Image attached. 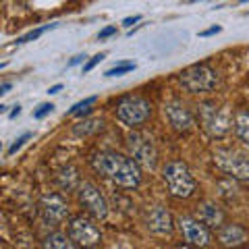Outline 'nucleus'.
I'll list each match as a JSON object with an SVG mask.
<instances>
[{"mask_svg":"<svg viewBox=\"0 0 249 249\" xmlns=\"http://www.w3.org/2000/svg\"><path fill=\"white\" fill-rule=\"evenodd\" d=\"M91 166L96 173L106 177L114 185L124 187V189H135L142 183V168H139L129 156L119 154L114 150L98 152L91 158Z\"/></svg>","mask_w":249,"mask_h":249,"instance_id":"nucleus-1","label":"nucleus"},{"mask_svg":"<svg viewBox=\"0 0 249 249\" xmlns=\"http://www.w3.org/2000/svg\"><path fill=\"white\" fill-rule=\"evenodd\" d=\"M162 178H164V183L168 187V193L173 197H178V199L191 197L193 191H196V187H197L189 166L181 160L168 162L164 166V170H162Z\"/></svg>","mask_w":249,"mask_h":249,"instance_id":"nucleus-2","label":"nucleus"},{"mask_svg":"<svg viewBox=\"0 0 249 249\" xmlns=\"http://www.w3.org/2000/svg\"><path fill=\"white\" fill-rule=\"evenodd\" d=\"M178 81L189 93H208L216 88L218 75L210 65H191L178 73Z\"/></svg>","mask_w":249,"mask_h":249,"instance_id":"nucleus-3","label":"nucleus"},{"mask_svg":"<svg viewBox=\"0 0 249 249\" xmlns=\"http://www.w3.org/2000/svg\"><path fill=\"white\" fill-rule=\"evenodd\" d=\"M199 121L210 137H222L231 131L232 116L227 106H218L216 102H204L199 104Z\"/></svg>","mask_w":249,"mask_h":249,"instance_id":"nucleus-4","label":"nucleus"},{"mask_svg":"<svg viewBox=\"0 0 249 249\" xmlns=\"http://www.w3.org/2000/svg\"><path fill=\"white\" fill-rule=\"evenodd\" d=\"M152 116V102L143 96H124L116 104V119L135 129Z\"/></svg>","mask_w":249,"mask_h":249,"instance_id":"nucleus-5","label":"nucleus"},{"mask_svg":"<svg viewBox=\"0 0 249 249\" xmlns=\"http://www.w3.org/2000/svg\"><path fill=\"white\" fill-rule=\"evenodd\" d=\"M127 147H129V158L135 162L139 168L145 170H154L158 164V152H156V145L152 142L150 135L142 133V131H133L127 137Z\"/></svg>","mask_w":249,"mask_h":249,"instance_id":"nucleus-6","label":"nucleus"},{"mask_svg":"<svg viewBox=\"0 0 249 249\" xmlns=\"http://www.w3.org/2000/svg\"><path fill=\"white\" fill-rule=\"evenodd\" d=\"M214 162L224 175H229V178L249 181V154L237 150H218L214 152Z\"/></svg>","mask_w":249,"mask_h":249,"instance_id":"nucleus-7","label":"nucleus"},{"mask_svg":"<svg viewBox=\"0 0 249 249\" xmlns=\"http://www.w3.org/2000/svg\"><path fill=\"white\" fill-rule=\"evenodd\" d=\"M69 239L83 249H91L102 241V232H100V229L89 218L75 216V218H71V222H69Z\"/></svg>","mask_w":249,"mask_h":249,"instance_id":"nucleus-8","label":"nucleus"},{"mask_svg":"<svg viewBox=\"0 0 249 249\" xmlns=\"http://www.w3.org/2000/svg\"><path fill=\"white\" fill-rule=\"evenodd\" d=\"M77 197H79V204L85 208V212L91 214L93 218L104 220L108 216V201L93 183H81L77 187Z\"/></svg>","mask_w":249,"mask_h":249,"instance_id":"nucleus-9","label":"nucleus"},{"mask_svg":"<svg viewBox=\"0 0 249 249\" xmlns=\"http://www.w3.org/2000/svg\"><path fill=\"white\" fill-rule=\"evenodd\" d=\"M178 229H181L183 237L187 243L196 245V247H208L210 241H212V235H210V229L206 224H201L197 218H191V216H181L177 220Z\"/></svg>","mask_w":249,"mask_h":249,"instance_id":"nucleus-10","label":"nucleus"},{"mask_svg":"<svg viewBox=\"0 0 249 249\" xmlns=\"http://www.w3.org/2000/svg\"><path fill=\"white\" fill-rule=\"evenodd\" d=\"M164 116L177 133H187V131L196 124L191 110L187 108V104L181 102V100H170V102H166L164 104Z\"/></svg>","mask_w":249,"mask_h":249,"instance_id":"nucleus-11","label":"nucleus"},{"mask_svg":"<svg viewBox=\"0 0 249 249\" xmlns=\"http://www.w3.org/2000/svg\"><path fill=\"white\" fill-rule=\"evenodd\" d=\"M145 227L154 235H170L175 229V220L166 208L150 206L145 210Z\"/></svg>","mask_w":249,"mask_h":249,"instance_id":"nucleus-12","label":"nucleus"},{"mask_svg":"<svg viewBox=\"0 0 249 249\" xmlns=\"http://www.w3.org/2000/svg\"><path fill=\"white\" fill-rule=\"evenodd\" d=\"M40 208H42L44 218H46V220H50V222H62L69 216L67 201L62 199L60 196H56V193L44 196L42 201H40Z\"/></svg>","mask_w":249,"mask_h":249,"instance_id":"nucleus-13","label":"nucleus"},{"mask_svg":"<svg viewBox=\"0 0 249 249\" xmlns=\"http://www.w3.org/2000/svg\"><path fill=\"white\" fill-rule=\"evenodd\" d=\"M249 241V232L241 227V224H224L222 229H218V243L222 247H241Z\"/></svg>","mask_w":249,"mask_h":249,"instance_id":"nucleus-14","label":"nucleus"},{"mask_svg":"<svg viewBox=\"0 0 249 249\" xmlns=\"http://www.w3.org/2000/svg\"><path fill=\"white\" fill-rule=\"evenodd\" d=\"M197 220L206 224L208 229H222L224 227V210L216 201H204L197 206Z\"/></svg>","mask_w":249,"mask_h":249,"instance_id":"nucleus-15","label":"nucleus"},{"mask_svg":"<svg viewBox=\"0 0 249 249\" xmlns=\"http://www.w3.org/2000/svg\"><path fill=\"white\" fill-rule=\"evenodd\" d=\"M232 129L239 142L249 145V108H239L232 116Z\"/></svg>","mask_w":249,"mask_h":249,"instance_id":"nucleus-16","label":"nucleus"},{"mask_svg":"<svg viewBox=\"0 0 249 249\" xmlns=\"http://www.w3.org/2000/svg\"><path fill=\"white\" fill-rule=\"evenodd\" d=\"M44 249H77L75 243L67 235H62V232H52L48 235L44 241H42Z\"/></svg>","mask_w":249,"mask_h":249,"instance_id":"nucleus-17","label":"nucleus"},{"mask_svg":"<svg viewBox=\"0 0 249 249\" xmlns=\"http://www.w3.org/2000/svg\"><path fill=\"white\" fill-rule=\"evenodd\" d=\"M218 187L220 189H224V191H220V196L224 197V199H232L237 196V183H235V178H224V181H220L218 183Z\"/></svg>","mask_w":249,"mask_h":249,"instance_id":"nucleus-18","label":"nucleus"},{"mask_svg":"<svg viewBox=\"0 0 249 249\" xmlns=\"http://www.w3.org/2000/svg\"><path fill=\"white\" fill-rule=\"evenodd\" d=\"M98 129H102V121H83L81 127H75V133L77 135H89Z\"/></svg>","mask_w":249,"mask_h":249,"instance_id":"nucleus-19","label":"nucleus"},{"mask_svg":"<svg viewBox=\"0 0 249 249\" xmlns=\"http://www.w3.org/2000/svg\"><path fill=\"white\" fill-rule=\"evenodd\" d=\"M133 69H135L133 62H121V65H116V67H112V69H108L104 75H106V77H119V75H124V73L133 71Z\"/></svg>","mask_w":249,"mask_h":249,"instance_id":"nucleus-20","label":"nucleus"},{"mask_svg":"<svg viewBox=\"0 0 249 249\" xmlns=\"http://www.w3.org/2000/svg\"><path fill=\"white\" fill-rule=\"evenodd\" d=\"M96 96H89V98H85V100H81V102H77V104H73L71 106V110H69V114H79V112H83V110H88V106H91V104H96Z\"/></svg>","mask_w":249,"mask_h":249,"instance_id":"nucleus-21","label":"nucleus"},{"mask_svg":"<svg viewBox=\"0 0 249 249\" xmlns=\"http://www.w3.org/2000/svg\"><path fill=\"white\" fill-rule=\"evenodd\" d=\"M52 27H54V25H46V27H40V29H36V31H29L27 36L19 37V40H17V44H25V42H29V40H36V37H40V36L44 34L46 29H52Z\"/></svg>","mask_w":249,"mask_h":249,"instance_id":"nucleus-22","label":"nucleus"},{"mask_svg":"<svg viewBox=\"0 0 249 249\" xmlns=\"http://www.w3.org/2000/svg\"><path fill=\"white\" fill-rule=\"evenodd\" d=\"M54 110V104H40L37 110H34V119H44L46 114H50Z\"/></svg>","mask_w":249,"mask_h":249,"instance_id":"nucleus-23","label":"nucleus"},{"mask_svg":"<svg viewBox=\"0 0 249 249\" xmlns=\"http://www.w3.org/2000/svg\"><path fill=\"white\" fill-rule=\"evenodd\" d=\"M31 137V133H23L19 139H17V142H15L11 147H9V154H15V152H17V150H21V147H23V143H25L27 142V139Z\"/></svg>","mask_w":249,"mask_h":249,"instance_id":"nucleus-24","label":"nucleus"},{"mask_svg":"<svg viewBox=\"0 0 249 249\" xmlns=\"http://www.w3.org/2000/svg\"><path fill=\"white\" fill-rule=\"evenodd\" d=\"M104 58H106V54H96V56H93V58H91V60L88 62V65H85V67H83V73H89V71H91V69H93V67H96V65H98V62H102Z\"/></svg>","mask_w":249,"mask_h":249,"instance_id":"nucleus-25","label":"nucleus"},{"mask_svg":"<svg viewBox=\"0 0 249 249\" xmlns=\"http://www.w3.org/2000/svg\"><path fill=\"white\" fill-rule=\"evenodd\" d=\"M114 34H116V27H114V25H110V27H106V29L100 31L98 37H100V40H106V37H110V36H114Z\"/></svg>","mask_w":249,"mask_h":249,"instance_id":"nucleus-26","label":"nucleus"},{"mask_svg":"<svg viewBox=\"0 0 249 249\" xmlns=\"http://www.w3.org/2000/svg\"><path fill=\"white\" fill-rule=\"evenodd\" d=\"M222 27L220 25H214V27H210V29H204V31H199V36L201 37H208V36H214V34H218Z\"/></svg>","mask_w":249,"mask_h":249,"instance_id":"nucleus-27","label":"nucleus"},{"mask_svg":"<svg viewBox=\"0 0 249 249\" xmlns=\"http://www.w3.org/2000/svg\"><path fill=\"white\" fill-rule=\"evenodd\" d=\"M85 60V54H77V56H73L71 60H69V65L67 67H75V65H79V62Z\"/></svg>","mask_w":249,"mask_h":249,"instance_id":"nucleus-28","label":"nucleus"},{"mask_svg":"<svg viewBox=\"0 0 249 249\" xmlns=\"http://www.w3.org/2000/svg\"><path fill=\"white\" fill-rule=\"evenodd\" d=\"M137 21H142V17H139V15H135V17H127V19L123 21V25L131 27V25H133V23H137Z\"/></svg>","mask_w":249,"mask_h":249,"instance_id":"nucleus-29","label":"nucleus"},{"mask_svg":"<svg viewBox=\"0 0 249 249\" xmlns=\"http://www.w3.org/2000/svg\"><path fill=\"white\" fill-rule=\"evenodd\" d=\"M13 88V83H9V81H4L2 85H0V93H6V91H9Z\"/></svg>","mask_w":249,"mask_h":249,"instance_id":"nucleus-30","label":"nucleus"},{"mask_svg":"<svg viewBox=\"0 0 249 249\" xmlns=\"http://www.w3.org/2000/svg\"><path fill=\"white\" fill-rule=\"evenodd\" d=\"M62 89V83H56V85H52V88L48 89V93H58Z\"/></svg>","mask_w":249,"mask_h":249,"instance_id":"nucleus-31","label":"nucleus"},{"mask_svg":"<svg viewBox=\"0 0 249 249\" xmlns=\"http://www.w3.org/2000/svg\"><path fill=\"white\" fill-rule=\"evenodd\" d=\"M19 112H21V106L17 104V106H15V108H13V110H11V119H15V116H17Z\"/></svg>","mask_w":249,"mask_h":249,"instance_id":"nucleus-32","label":"nucleus"},{"mask_svg":"<svg viewBox=\"0 0 249 249\" xmlns=\"http://www.w3.org/2000/svg\"><path fill=\"white\" fill-rule=\"evenodd\" d=\"M114 249H123V247H114Z\"/></svg>","mask_w":249,"mask_h":249,"instance_id":"nucleus-33","label":"nucleus"}]
</instances>
